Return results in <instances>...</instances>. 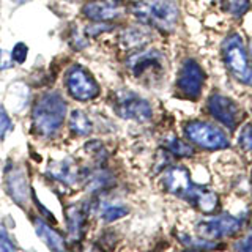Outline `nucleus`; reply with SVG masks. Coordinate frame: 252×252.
<instances>
[{
	"mask_svg": "<svg viewBox=\"0 0 252 252\" xmlns=\"http://www.w3.org/2000/svg\"><path fill=\"white\" fill-rule=\"evenodd\" d=\"M16 3H24V2H27V0H14Z\"/></svg>",
	"mask_w": 252,
	"mask_h": 252,
	"instance_id": "32",
	"label": "nucleus"
},
{
	"mask_svg": "<svg viewBox=\"0 0 252 252\" xmlns=\"http://www.w3.org/2000/svg\"><path fill=\"white\" fill-rule=\"evenodd\" d=\"M241 228V220L230 215H222L218 218H213L208 220H203L197 225V232L202 235L205 240H218L224 236H232Z\"/></svg>",
	"mask_w": 252,
	"mask_h": 252,
	"instance_id": "11",
	"label": "nucleus"
},
{
	"mask_svg": "<svg viewBox=\"0 0 252 252\" xmlns=\"http://www.w3.org/2000/svg\"><path fill=\"white\" fill-rule=\"evenodd\" d=\"M191 203L195 205L202 213H213L219 205V197L216 192H213L210 189L200 186Z\"/></svg>",
	"mask_w": 252,
	"mask_h": 252,
	"instance_id": "16",
	"label": "nucleus"
},
{
	"mask_svg": "<svg viewBox=\"0 0 252 252\" xmlns=\"http://www.w3.org/2000/svg\"><path fill=\"white\" fill-rule=\"evenodd\" d=\"M185 252H203V251H199V249H191V251H185Z\"/></svg>",
	"mask_w": 252,
	"mask_h": 252,
	"instance_id": "31",
	"label": "nucleus"
},
{
	"mask_svg": "<svg viewBox=\"0 0 252 252\" xmlns=\"http://www.w3.org/2000/svg\"><path fill=\"white\" fill-rule=\"evenodd\" d=\"M208 114L227 129L233 131L241 118V109L238 102L222 93H213L207 101Z\"/></svg>",
	"mask_w": 252,
	"mask_h": 252,
	"instance_id": "8",
	"label": "nucleus"
},
{
	"mask_svg": "<svg viewBox=\"0 0 252 252\" xmlns=\"http://www.w3.org/2000/svg\"><path fill=\"white\" fill-rule=\"evenodd\" d=\"M120 0H92L84 6L85 18L94 22H109L122 14Z\"/></svg>",
	"mask_w": 252,
	"mask_h": 252,
	"instance_id": "12",
	"label": "nucleus"
},
{
	"mask_svg": "<svg viewBox=\"0 0 252 252\" xmlns=\"http://www.w3.org/2000/svg\"><path fill=\"white\" fill-rule=\"evenodd\" d=\"M87 252H102V251H99V249H96V248H93V246H92V248H90L89 251H87Z\"/></svg>",
	"mask_w": 252,
	"mask_h": 252,
	"instance_id": "30",
	"label": "nucleus"
},
{
	"mask_svg": "<svg viewBox=\"0 0 252 252\" xmlns=\"http://www.w3.org/2000/svg\"><path fill=\"white\" fill-rule=\"evenodd\" d=\"M27 54H29V47L24 43H18L13 47L11 59L16 63H24V62H26V59H27Z\"/></svg>",
	"mask_w": 252,
	"mask_h": 252,
	"instance_id": "27",
	"label": "nucleus"
},
{
	"mask_svg": "<svg viewBox=\"0 0 252 252\" xmlns=\"http://www.w3.org/2000/svg\"><path fill=\"white\" fill-rule=\"evenodd\" d=\"M251 0H220V8L233 18H241V16L249 10Z\"/></svg>",
	"mask_w": 252,
	"mask_h": 252,
	"instance_id": "22",
	"label": "nucleus"
},
{
	"mask_svg": "<svg viewBox=\"0 0 252 252\" xmlns=\"http://www.w3.org/2000/svg\"><path fill=\"white\" fill-rule=\"evenodd\" d=\"M11 128L13 123L10 120V117H8L5 107L0 104V139H5V136L11 131Z\"/></svg>",
	"mask_w": 252,
	"mask_h": 252,
	"instance_id": "25",
	"label": "nucleus"
},
{
	"mask_svg": "<svg viewBox=\"0 0 252 252\" xmlns=\"http://www.w3.org/2000/svg\"><path fill=\"white\" fill-rule=\"evenodd\" d=\"M207 73L202 65L194 59H185L177 76V92L181 98L195 101L202 96Z\"/></svg>",
	"mask_w": 252,
	"mask_h": 252,
	"instance_id": "5",
	"label": "nucleus"
},
{
	"mask_svg": "<svg viewBox=\"0 0 252 252\" xmlns=\"http://www.w3.org/2000/svg\"><path fill=\"white\" fill-rule=\"evenodd\" d=\"M115 112L118 117L125 118V120H134L139 123L148 122L153 115L152 104L142 98L140 94L129 92V90H122L115 94Z\"/></svg>",
	"mask_w": 252,
	"mask_h": 252,
	"instance_id": "6",
	"label": "nucleus"
},
{
	"mask_svg": "<svg viewBox=\"0 0 252 252\" xmlns=\"http://www.w3.org/2000/svg\"><path fill=\"white\" fill-rule=\"evenodd\" d=\"M126 66L137 79H158L164 73V55L158 49H145L132 54Z\"/></svg>",
	"mask_w": 252,
	"mask_h": 252,
	"instance_id": "7",
	"label": "nucleus"
},
{
	"mask_svg": "<svg viewBox=\"0 0 252 252\" xmlns=\"http://www.w3.org/2000/svg\"><path fill=\"white\" fill-rule=\"evenodd\" d=\"M66 227H68V235L73 241H79L82 238V232H84V224H85V216L82 210L76 207V205H71L66 210Z\"/></svg>",
	"mask_w": 252,
	"mask_h": 252,
	"instance_id": "14",
	"label": "nucleus"
},
{
	"mask_svg": "<svg viewBox=\"0 0 252 252\" xmlns=\"http://www.w3.org/2000/svg\"><path fill=\"white\" fill-rule=\"evenodd\" d=\"M10 65H11V62H10V59H8L6 52L0 49V71L10 68Z\"/></svg>",
	"mask_w": 252,
	"mask_h": 252,
	"instance_id": "29",
	"label": "nucleus"
},
{
	"mask_svg": "<svg viewBox=\"0 0 252 252\" xmlns=\"http://www.w3.org/2000/svg\"><path fill=\"white\" fill-rule=\"evenodd\" d=\"M0 252H16L3 225H0Z\"/></svg>",
	"mask_w": 252,
	"mask_h": 252,
	"instance_id": "28",
	"label": "nucleus"
},
{
	"mask_svg": "<svg viewBox=\"0 0 252 252\" xmlns=\"http://www.w3.org/2000/svg\"><path fill=\"white\" fill-rule=\"evenodd\" d=\"M33 225H35L36 235L52 252H66V243L55 228H52L49 224L44 222L41 218H35Z\"/></svg>",
	"mask_w": 252,
	"mask_h": 252,
	"instance_id": "13",
	"label": "nucleus"
},
{
	"mask_svg": "<svg viewBox=\"0 0 252 252\" xmlns=\"http://www.w3.org/2000/svg\"><path fill=\"white\" fill-rule=\"evenodd\" d=\"M131 13L145 26L162 33H172L180 21V10L175 0H137Z\"/></svg>",
	"mask_w": 252,
	"mask_h": 252,
	"instance_id": "1",
	"label": "nucleus"
},
{
	"mask_svg": "<svg viewBox=\"0 0 252 252\" xmlns=\"http://www.w3.org/2000/svg\"><path fill=\"white\" fill-rule=\"evenodd\" d=\"M49 173L54 178H57V180L63 181V183H68V185L76 181V170L69 161L52 162L51 167H49Z\"/></svg>",
	"mask_w": 252,
	"mask_h": 252,
	"instance_id": "18",
	"label": "nucleus"
},
{
	"mask_svg": "<svg viewBox=\"0 0 252 252\" xmlns=\"http://www.w3.org/2000/svg\"><path fill=\"white\" fill-rule=\"evenodd\" d=\"M164 147L167 148L169 153H172L173 156H178V158H189L194 155V148L181 139H178L177 136H173V134L165 137Z\"/></svg>",
	"mask_w": 252,
	"mask_h": 252,
	"instance_id": "20",
	"label": "nucleus"
},
{
	"mask_svg": "<svg viewBox=\"0 0 252 252\" xmlns=\"http://www.w3.org/2000/svg\"><path fill=\"white\" fill-rule=\"evenodd\" d=\"M66 117V101L59 93H47L33 109V126L41 136H54Z\"/></svg>",
	"mask_w": 252,
	"mask_h": 252,
	"instance_id": "3",
	"label": "nucleus"
},
{
	"mask_svg": "<svg viewBox=\"0 0 252 252\" xmlns=\"http://www.w3.org/2000/svg\"><path fill=\"white\" fill-rule=\"evenodd\" d=\"M233 249L236 252H252V225L249 228L248 235L233 244Z\"/></svg>",
	"mask_w": 252,
	"mask_h": 252,
	"instance_id": "26",
	"label": "nucleus"
},
{
	"mask_svg": "<svg viewBox=\"0 0 252 252\" xmlns=\"http://www.w3.org/2000/svg\"><path fill=\"white\" fill-rule=\"evenodd\" d=\"M8 189H10V194L18 203H24L27 200L29 185L26 181V177H24V173L14 170L11 175H8Z\"/></svg>",
	"mask_w": 252,
	"mask_h": 252,
	"instance_id": "15",
	"label": "nucleus"
},
{
	"mask_svg": "<svg viewBox=\"0 0 252 252\" xmlns=\"http://www.w3.org/2000/svg\"><path fill=\"white\" fill-rule=\"evenodd\" d=\"M185 137L199 147L202 150H208V152H216V150L228 148L230 140H228L227 134L218 128L216 125L202 122V120H191L183 126Z\"/></svg>",
	"mask_w": 252,
	"mask_h": 252,
	"instance_id": "4",
	"label": "nucleus"
},
{
	"mask_svg": "<svg viewBox=\"0 0 252 252\" xmlns=\"http://www.w3.org/2000/svg\"><path fill=\"white\" fill-rule=\"evenodd\" d=\"M238 145L244 152H252V125L246 123L240 131L238 136Z\"/></svg>",
	"mask_w": 252,
	"mask_h": 252,
	"instance_id": "24",
	"label": "nucleus"
},
{
	"mask_svg": "<svg viewBox=\"0 0 252 252\" xmlns=\"http://www.w3.org/2000/svg\"><path fill=\"white\" fill-rule=\"evenodd\" d=\"M29 93H30L29 89L21 82L11 85L10 92H8V101H10L14 112H21V110L26 107L29 101Z\"/></svg>",
	"mask_w": 252,
	"mask_h": 252,
	"instance_id": "17",
	"label": "nucleus"
},
{
	"mask_svg": "<svg viewBox=\"0 0 252 252\" xmlns=\"http://www.w3.org/2000/svg\"><path fill=\"white\" fill-rule=\"evenodd\" d=\"M251 59H252V44H251Z\"/></svg>",
	"mask_w": 252,
	"mask_h": 252,
	"instance_id": "33",
	"label": "nucleus"
},
{
	"mask_svg": "<svg viewBox=\"0 0 252 252\" xmlns=\"http://www.w3.org/2000/svg\"><path fill=\"white\" fill-rule=\"evenodd\" d=\"M220 57L224 65L235 81L241 85L252 87V66L249 55L241 35L238 32H230L220 44Z\"/></svg>",
	"mask_w": 252,
	"mask_h": 252,
	"instance_id": "2",
	"label": "nucleus"
},
{
	"mask_svg": "<svg viewBox=\"0 0 252 252\" xmlns=\"http://www.w3.org/2000/svg\"><path fill=\"white\" fill-rule=\"evenodd\" d=\"M126 215H128V208L126 207H122V205H110V207L102 210L101 216L106 222H112V220H117Z\"/></svg>",
	"mask_w": 252,
	"mask_h": 252,
	"instance_id": "23",
	"label": "nucleus"
},
{
	"mask_svg": "<svg viewBox=\"0 0 252 252\" xmlns=\"http://www.w3.org/2000/svg\"><path fill=\"white\" fill-rule=\"evenodd\" d=\"M148 41H150L148 32L140 29H128L122 35V44L125 47H139Z\"/></svg>",
	"mask_w": 252,
	"mask_h": 252,
	"instance_id": "21",
	"label": "nucleus"
},
{
	"mask_svg": "<svg viewBox=\"0 0 252 252\" xmlns=\"http://www.w3.org/2000/svg\"><path fill=\"white\" fill-rule=\"evenodd\" d=\"M69 128L77 136H87V134L92 132V122L90 118L87 117L82 110H73L69 117Z\"/></svg>",
	"mask_w": 252,
	"mask_h": 252,
	"instance_id": "19",
	"label": "nucleus"
},
{
	"mask_svg": "<svg viewBox=\"0 0 252 252\" xmlns=\"http://www.w3.org/2000/svg\"><path fill=\"white\" fill-rule=\"evenodd\" d=\"M162 183L164 188L167 189L169 192L173 195H178L181 199L188 200L191 203L194 200V197L199 191V185H194L189 177V172L186 167H181V165H175V167H169L164 172L162 177Z\"/></svg>",
	"mask_w": 252,
	"mask_h": 252,
	"instance_id": "9",
	"label": "nucleus"
},
{
	"mask_svg": "<svg viewBox=\"0 0 252 252\" xmlns=\"http://www.w3.org/2000/svg\"><path fill=\"white\" fill-rule=\"evenodd\" d=\"M66 89L74 99L89 101L99 94L96 81L81 66H74L66 74Z\"/></svg>",
	"mask_w": 252,
	"mask_h": 252,
	"instance_id": "10",
	"label": "nucleus"
}]
</instances>
